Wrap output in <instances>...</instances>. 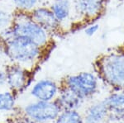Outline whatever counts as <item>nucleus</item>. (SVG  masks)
<instances>
[{
  "mask_svg": "<svg viewBox=\"0 0 124 123\" xmlns=\"http://www.w3.org/2000/svg\"><path fill=\"white\" fill-rule=\"evenodd\" d=\"M57 92V86L53 81L42 79L33 86L31 94L40 101L48 102L55 96Z\"/></svg>",
  "mask_w": 124,
  "mask_h": 123,
  "instance_id": "9",
  "label": "nucleus"
},
{
  "mask_svg": "<svg viewBox=\"0 0 124 123\" xmlns=\"http://www.w3.org/2000/svg\"><path fill=\"white\" fill-rule=\"evenodd\" d=\"M97 79L94 74L91 73H79L70 76L66 79V88L70 89L81 98L93 94L97 89Z\"/></svg>",
  "mask_w": 124,
  "mask_h": 123,
  "instance_id": "4",
  "label": "nucleus"
},
{
  "mask_svg": "<svg viewBox=\"0 0 124 123\" xmlns=\"http://www.w3.org/2000/svg\"><path fill=\"white\" fill-rule=\"evenodd\" d=\"M50 8L61 25L66 22L70 17L71 4L69 0H52Z\"/></svg>",
  "mask_w": 124,
  "mask_h": 123,
  "instance_id": "10",
  "label": "nucleus"
},
{
  "mask_svg": "<svg viewBox=\"0 0 124 123\" xmlns=\"http://www.w3.org/2000/svg\"><path fill=\"white\" fill-rule=\"evenodd\" d=\"M6 82L13 89H20L27 81V72L20 65L14 64L9 65L6 69Z\"/></svg>",
  "mask_w": 124,
  "mask_h": 123,
  "instance_id": "8",
  "label": "nucleus"
},
{
  "mask_svg": "<svg viewBox=\"0 0 124 123\" xmlns=\"http://www.w3.org/2000/svg\"><path fill=\"white\" fill-rule=\"evenodd\" d=\"M107 112V107L105 103L97 104L89 109L87 115L88 123H97L104 117Z\"/></svg>",
  "mask_w": 124,
  "mask_h": 123,
  "instance_id": "12",
  "label": "nucleus"
},
{
  "mask_svg": "<svg viewBox=\"0 0 124 123\" xmlns=\"http://www.w3.org/2000/svg\"><path fill=\"white\" fill-rule=\"evenodd\" d=\"M23 123H35V122H31V121H26V122H24Z\"/></svg>",
  "mask_w": 124,
  "mask_h": 123,
  "instance_id": "19",
  "label": "nucleus"
},
{
  "mask_svg": "<svg viewBox=\"0 0 124 123\" xmlns=\"http://www.w3.org/2000/svg\"><path fill=\"white\" fill-rule=\"evenodd\" d=\"M3 30L7 34L25 37L44 49L51 41V33L34 21L30 13L27 12L14 10L11 25Z\"/></svg>",
  "mask_w": 124,
  "mask_h": 123,
  "instance_id": "2",
  "label": "nucleus"
},
{
  "mask_svg": "<svg viewBox=\"0 0 124 123\" xmlns=\"http://www.w3.org/2000/svg\"><path fill=\"white\" fill-rule=\"evenodd\" d=\"M57 123H82V120L77 112L74 111H68L59 116Z\"/></svg>",
  "mask_w": 124,
  "mask_h": 123,
  "instance_id": "16",
  "label": "nucleus"
},
{
  "mask_svg": "<svg viewBox=\"0 0 124 123\" xmlns=\"http://www.w3.org/2000/svg\"><path fill=\"white\" fill-rule=\"evenodd\" d=\"M99 69L108 83L117 88H124V51L103 55L99 59Z\"/></svg>",
  "mask_w": 124,
  "mask_h": 123,
  "instance_id": "3",
  "label": "nucleus"
},
{
  "mask_svg": "<svg viewBox=\"0 0 124 123\" xmlns=\"http://www.w3.org/2000/svg\"><path fill=\"white\" fill-rule=\"evenodd\" d=\"M26 112L32 119L39 122H44L56 117L59 113V108L55 104L45 101H40L29 105L26 108Z\"/></svg>",
  "mask_w": 124,
  "mask_h": 123,
  "instance_id": "6",
  "label": "nucleus"
},
{
  "mask_svg": "<svg viewBox=\"0 0 124 123\" xmlns=\"http://www.w3.org/2000/svg\"><path fill=\"white\" fill-rule=\"evenodd\" d=\"M0 37L2 51L14 64H33L42 55L44 48L25 37L11 36L5 32L0 34Z\"/></svg>",
  "mask_w": 124,
  "mask_h": 123,
  "instance_id": "1",
  "label": "nucleus"
},
{
  "mask_svg": "<svg viewBox=\"0 0 124 123\" xmlns=\"http://www.w3.org/2000/svg\"><path fill=\"white\" fill-rule=\"evenodd\" d=\"M34 21L41 26L49 33H56L61 31L62 25L55 18L50 7L40 5L30 13Z\"/></svg>",
  "mask_w": 124,
  "mask_h": 123,
  "instance_id": "5",
  "label": "nucleus"
},
{
  "mask_svg": "<svg viewBox=\"0 0 124 123\" xmlns=\"http://www.w3.org/2000/svg\"><path fill=\"white\" fill-rule=\"evenodd\" d=\"M15 10L31 13L33 9L40 6L41 0H12Z\"/></svg>",
  "mask_w": 124,
  "mask_h": 123,
  "instance_id": "14",
  "label": "nucleus"
},
{
  "mask_svg": "<svg viewBox=\"0 0 124 123\" xmlns=\"http://www.w3.org/2000/svg\"><path fill=\"white\" fill-rule=\"evenodd\" d=\"M108 0H76L75 8L84 19H93L99 17L105 7Z\"/></svg>",
  "mask_w": 124,
  "mask_h": 123,
  "instance_id": "7",
  "label": "nucleus"
},
{
  "mask_svg": "<svg viewBox=\"0 0 124 123\" xmlns=\"http://www.w3.org/2000/svg\"><path fill=\"white\" fill-rule=\"evenodd\" d=\"M105 105L117 115H124V94H115L105 101Z\"/></svg>",
  "mask_w": 124,
  "mask_h": 123,
  "instance_id": "11",
  "label": "nucleus"
},
{
  "mask_svg": "<svg viewBox=\"0 0 124 123\" xmlns=\"http://www.w3.org/2000/svg\"><path fill=\"white\" fill-rule=\"evenodd\" d=\"M99 29V25L97 23H92L87 26V27L85 28V33L88 36H93L97 33V31Z\"/></svg>",
  "mask_w": 124,
  "mask_h": 123,
  "instance_id": "18",
  "label": "nucleus"
},
{
  "mask_svg": "<svg viewBox=\"0 0 124 123\" xmlns=\"http://www.w3.org/2000/svg\"><path fill=\"white\" fill-rule=\"evenodd\" d=\"M81 98L72 92L70 89L65 88L62 92L61 102L63 106L66 107L68 108H73L79 106Z\"/></svg>",
  "mask_w": 124,
  "mask_h": 123,
  "instance_id": "13",
  "label": "nucleus"
},
{
  "mask_svg": "<svg viewBox=\"0 0 124 123\" xmlns=\"http://www.w3.org/2000/svg\"><path fill=\"white\" fill-rule=\"evenodd\" d=\"M13 13L9 12L0 3V29L3 30L10 27L13 21Z\"/></svg>",
  "mask_w": 124,
  "mask_h": 123,
  "instance_id": "15",
  "label": "nucleus"
},
{
  "mask_svg": "<svg viewBox=\"0 0 124 123\" xmlns=\"http://www.w3.org/2000/svg\"><path fill=\"white\" fill-rule=\"evenodd\" d=\"M14 106V98L10 93H0V110H11Z\"/></svg>",
  "mask_w": 124,
  "mask_h": 123,
  "instance_id": "17",
  "label": "nucleus"
}]
</instances>
